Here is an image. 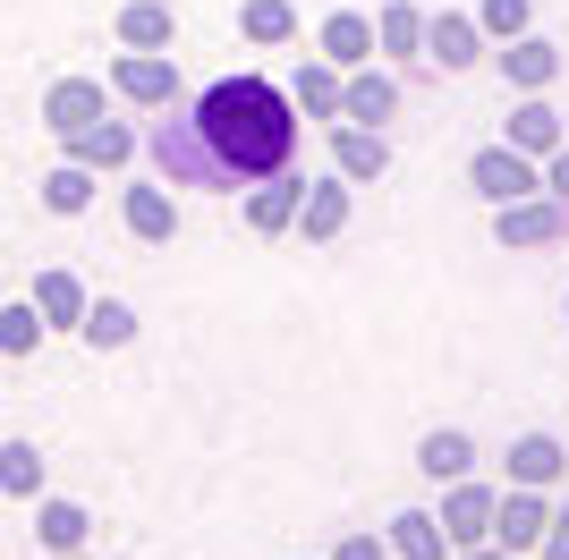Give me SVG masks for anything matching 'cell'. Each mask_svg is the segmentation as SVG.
I'll return each instance as SVG.
<instances>
[{
  "mask_svg": "<svg viewBox=\"0 0 569 560\" xmlns=\"http://www.w3.org/2000/svg\"><path fill=\"white\" fill-rule=\"evenodd\" d=\"M188 111H196V137H204V153L221 162L230 187L281 179L298 162V102L272 77H221V86L196 93Z\"/></svg>",
  "mask_w": 569,
  "mask_h": 560,
  "instance_id": "obj_1",
  "label": "cell"
},
{
  "mask_svg": "<svg viewBox=\"0 0 569 560\" xmlns=\"http://www.w3.org/2000/svg\"><path fill=\"white\" fill-rule=\"evenodd\" d=\"M144 162H153V179H162V187H230V179H221V162L204 153V137H196V111H179V102L144 128Z\"/></svg>",
  "mask_w": 569,
  "mask_h": 560,
  "instance_id": "obj_2",
  "label": "cell"
},
{
  "mask_svg": "<svg viewBox=\"0 0 569 560\" xmlns=\"http://www.w3.org/2000/svg\"><path fill=\"white\" fill-rule=\"evenodd\" d=\"M552 501L561 492H536V484H501V510H493V543L510 560H536L545 552V527H552Z\"/></svg>",
  "mask_w": 569,
  "mask_h": 560,
  "instance_id": "obj_3",
  "label": "cell"
},
{
  "mask_svg": "<svg viewBox=\"0 0 569 560\" xmlns=\"http://www.w3.org/2000/svg\"><path fill=\"white\" fill-rule=\"evenodd\" d=\"M493 238L510 256L527 247H569V204L561 196H519V204H493Z\"/></svg>",
  "mask_w": 569,
  "mask_h": 560,
  "instance_id": "obj_4",
  "label": "cell"
},
{
  "mask_svg": "<svg viewBox=\"0 0 569 560\" xmlns=\"http://www.w3.org/2000/svg\"><path fill=\"white\" fill-rule=\"evenodd\" d=\"M468 187L485 204H519V196H545V162H527L519 144H485L468 153Z\"/></svg>",
  "mask_w": 569,
  "mask_h": 560,
  "instance_id": "obj_5",
  "label": "cell"
},
{
  "mask_svg": "<svg viewBox=\"0 0 569 560\" xmlns=\"http://www.w3.org/2000/svg\"><path fill=\"white\" fill-rule=\"evenodd\" d=\"M111 93L137 102V111H170V102H179V60H170V51H119Z\"/></svg>",
  "mask_w": 569,
  "mask_h": 560,
  "instance_id": "obj_6",
  "label": "cell"
},
{
  "mask_svg": "<svg viewBox=\"0 0 569 560\" xmlns=\"http://www.w3.org/2000/svg\"><path fill=\"white\" fill-rule=\"evenodd\" d=\"M493 510H501V484H476V476H459V484H442V536H451V552H468V543H493Z\"/></svg>",
  "mask_w": 569,
  "mask_h": 560,
  "instance_id": "obj_7",
  "label": "cell"
},
{
  "mask_svg": "<svg viewBox=\"0 0 569 560\" xmlns=\"http://www.w3.org/2000/svg\"><path fill=\"white\" fill-rule=\"evenodd\" d=\"M485 51H493V43H485L476 9H433V18H426V60H433L442 77H468Z\"/></svg>",
  "mask_w": 569,
  "mask_h": 560,
  "instance_id": "obj_8",
  "label": "cell"
},
{
  "mask_svg": "<svg viewBox=\"0 0 569 560\" xmlns=\"http://www.w3.org/2000/svg\"><path fill=\"white\" fill-rule=\"evenodd\" d=\"M94 119H111V102H102V77H60V86L43 93V128H51L60 144L86 137Z\"/></svg>",
  "mask_w": 569,
  "mask_h": 560,
  "instance_id": "obj_9",
  "label": "cell"
},
{
  "mask_svg": "<svg viewBox=\"0 0 569 560\" xmlns=\"http://www.w3.org/2000/svg\"><path fill=\"white\" fill-rule=\"evenodd\" d=\"M332 170H340L349 187L391 179V137H382V128H357V119H340V128H332Z\"/></svg>",
  "mask_w": 569,
  "mask_h": 560,
  "instance_id": "obj_10",
  "label": "cell"
},
{
  "mask_svg": "<svg viewBox=\"0 0 569 560\" xmlns=\"http://www.w3.org/2000/svg\"><path fill=\"white\" fill-rule=\"evenodd\" d=\"M298 204H307V179H298V170L256 179V187H247V230H256V238H289V230H298Z\"/></svg>",
  "mask_w": 569,
  "mask_h": 560,
  "instance_id": "obj_11",
  "label": "cell"
},
{
  "mask_svg": "<svg viewBox=\"0 0 569 560\" xmlns=\"http://www.w3.org/2000/svg\"><path fill=\"white\" fill-rule=\"evenodd\" d=\"M289 102H298V119H323V128H340V102H349V69H332L323 51H315V60H298V77H289Z\"/></svg>",
  "mask_w": 569,
  "mask_h": 560,
  "instance_id": "obj_12",
  "label": "cell"
},
{
  "mask_svg": "<svg viewBox=\"0 0 569 560\" xmlns=\"http://www.w3.org/2000/svg\"><path fill=\"white\" fill-rule=\"evenodd\" d=\"M349 212H357V187L332 170V179L307 187V204H298V238H307V247H332V238L349 230Z\"/></svg>",
  "mask_w": 569,
  "mask_h": 560,
  "instance_id": "obj_13",
  "label": "cell"
},
{
  "mask_svg": "<svg viewBox=\"0 0 569 560\" xmlns=\"http://www.w3.org/2000/svg\"><path fill=\"white\" fill-rule=\"evenodd\" d=\"M501 144H519L527 162H545V153H561V144H569V128H561V111H552L545 93H519V102H510V128H501Z\"/></svg>",
  "mask_w": 569,
  "mask_h": 560,
  "instance_id": "obj_14",
  "label": "cell"
},
{
  "mask_svg": "<svg viewBox=\"0 0 569 560\" xmlns=\"http://www.w3.org/2000/svg\"><path fill=\"white\" fill-rule=\"evenodd\" d=\"M119 221H128V238H137V247H170V238H179V204H170L162 179L128 187V196H119Z\"/></svg>",
  "mask_w": 569,
  "mask_h": 560,
  "instance_id": "obj_15",
  "label": "cell"
},
{
  "mask_svg": "<svg viewBox=\"0 0 569 560\" xmlns=\"http://www.w3.org/2000/svg\"><path fill=\"white\" fill-rule=\"evenodd\" d=\"M315 51H323L332 69H366V60H382L375 18H366V9H332V18L315 26Z\"/></svg>",
  "mask_w": 569,
  "mask_h": 560,
  "instance_id": "obj_16",
  "label": "cell"
},
{
  "mask_svg": "<svg viewBox=\"0 0 569 560\" xmlns=\"http://www.w3.org/2000/svg\"><path fill=\"white\" fill-rule=\"evenodd\" d=\"M426 18L417 0H382L375 9V43H382V69H408V60H426Z\"/></svg>",
  "mask_w": 569,
  "mask_h": 560,
  "instance_id": "obj_17",
  "label": "cell"
},
{
  "mask_svg": "<svg viewBox=\"0 0 569 560\" xmlns=\"http://www.w3.org/2000/svg\"><path fill=\"white\" fill-rule=\"evenodd\" d=\"M340 119H357V128H382V119H400V77L382 69V60L349 69V102H340Z\"/></svg>",
  "mask_w": 569,
  "mask_h": 560,
  "instance_id": "obj_18",
  "label": "cell"
},
{
  "mask_svg": "<svg viewBox=\"0 0 569 560\" xmlns=\"http://www.w3.org/2000/svg\"><path fill=\"white\" fill-rule=\"evenodd\" d=\"M501 77H510V93H552V77H561V43H545V34H519V43L493 51Z\"/></svg>",
  "mask_w": 569,
  "mask_h": 560,
  "instance_id": "obj_19",
  "label": "cell"
},
{
  "mask_svg": "<svg viewBox=\"0 0 569 560\" xmlns=\"http://www.w3.org/2000/svg\"><path fill=\"white\" fill-rule=\"evenodd\" d=\"M137 153H144V137L128 119H94L86 137H69V162H86V170H128Z\"/></svg>",
  "mask_w": 569,
  "mask_h": 560,
  "instance_id": "obj_20",
  "label": "cell"
},
{
  "mask_svg": "<svg viewBox=\"0 0 569 560\" xmlns=\"http://www.w3.org/2000/svg\"><path fill=\"white\" fill-rule=\"evenodd\" d=\"M510 484L561 492V484H569V450L552 442V433H519V442H510Z\"/></svg>",
  "mask_w": 569,
  "mask_h": 560,
  "instance_id": "obj_21",
  "label": "cell"
},
{
  "mask_svg": "<svg viewBox=\"0 0 569 560\" xmlns=\"http://www.w3.org/2000/svg\"><path fill=\"white\" fill-rule=\"evenodd\" d=\"M417 467H426L433 484H459V476H476V442L459 424H433L426 442H417Z\"/></svg>",
  "mask_w": 569,
  "mask_h": 560,
  "instance_id": "obj_22",
  "label": "cell"
},
{
  "mask_svg": "<svg viewBox=\"0 0 569 560\" xmlns=\"http://www.w3.org/2000/svg\"><path fill=\"white\" fill-rule=\"evenodd\" d=\"M170 34H179V9H170V0H128V9H119V43L128 51H170Z\"/></svg>",
  "mask_w": 569,
  "mask_h": 560,
  "instance_id": "obj_23",
  "label": "cell"
},
{
  "mask_svg": "<svg viewBox=\"0 0 569 560\" xmlns=\"http://www.w3.org/2000/svg\"><path fill=\"white\" fill-rule=\"evenodd\" d=\"M391 560H451V536L433 510H400L391 518Z\"/></svg>",
  "mask_w": 569,
  "mask_h": 560,
  "instance_id": "obj_24",
  "label": "cell"
},
{
  "mask_svg": "<svg viewBox=\"0 0 569 560\" xmlns=\"http://www.w3.org/2000/svg\"><path fill=\"white\" fill-rule=\"evenodd\" d=\"M34 536H43V552H86V536H94V518H86V501H43L34 510Z\"/></svg>",
  "mask_w": 569,
  "mask_h": 560,
  "instance_id": "obj_25",
  "label": "cell"
},
{
  "mask_svg": "<svg viewBox=\"0 0 569 560\" xmlns=\"http://www.w3.org/2000/svg\"><path fill=\"white\" fill-rule=\"evenodd\" d=\"M34 306H43L51 331H77L94 298H86V280H77V272H43V280H34Z\"/></svg>",
  "mask_w": 569,
  "mask_h": 560,
  "instance_id": "obj_26",
  "label": "cell"
},
{
  "mask_svg": "<svg viewBox=\"0 0 569 560\" xmlns=\"http://www.w3.org/2000/svg\"><path fill=\"white\" fill-rule=\"evenodd\" d=\"M238 34H247V43H298V9H289V0H238Z\"/></svg>",
  "mask_w": 569,
  "mask_h": 560,
  "instance_id": "obj_27",
  "label": "cell"
},
{
  "mask_svg": "<svg viewBox=\"0 0 569 560\" xmlns=\"http://www.w3.org/2000/svg\"><path fill=\"white\" fill-rule=\"evenodd\" d=\"M77 340H86V349H128V340H137V306L94 298V306H86V323H77Z\"/></svg>",
  "mask_w": 569,
  "mask_h": 560,
  "instance_id": "obj_28",
  "label": "cell"
},
{
  "mask_svg": "<svg viewBox=\"0 0 569 560\" xmlns=\"http://www.w3.org/2000/svg\"><path fill=\"white\" fill-rule=\"evenodd\" d=\"M94 179H102V170H86V162L43 170V204L60 212V221H69V212H86V204H94Z\"/></svg>",
  "mask_w": 569,
  "mask_h": 560,
  "instance_id": "obj_29",
  "label": "cell"
},
{
  "mask_svg": "<svg viewBox=\"0 0 569 560\" xmlns=\"http://www.w3.org/2000/svg\"><path fill=\"white\" fill-rule=\"evenodd\" d=\"M476 26H485V43H519V34H536V0H476Z\"/></svg>",
  "mask_w": 569,
  "mask_h": 560,
  "instance_id": "obj_30",
  "label": "cell"
},
{
  "mask_svg": "<svg viewBox=\"0 0 569 560\" xmlns=\"http://www.w3.org/2000/svg\"><path fill=\"white\" fill-rule=\"evenodd\" d=\"M0 492H9V501H34V492H43V450L34 442H0Z\"/></svg>",
  "mask_w": 569,
  "mask_h": 560,
  "instance_id": "obj_31",
  "label": "cell"
},
{
  "mask_svg": "<svg viewBox=\"0 0 569 560\" xmlns=\"http://www.w3.org/2000/svg\"><path fill=\"white\" fill-rule=\"evenodd\" d=\"M43 306H34V298H26V306H0V357H34V349H43Z\"/></svg>",
  "mask_w": 569,
  "mask_h": 560,
  "instance_id": "obj_32",
  "label": "cell"
},
{
  "mask_svg": "<svg viewBox=\"0 0 569 560\" xmlns=\"http://www.w3.org/2000/svg\"><path fill=\"white\" fill-rule=\"evenodd\" d=\"M332 560H391V536H340Z\"/></svg>",
  "mask_w": 569,
  "mask_h": 560,
  "instance_id": "obj_33",
  "label": "cell"
},
{
  "mask_svg": "<svg viewBox=\"0 0 569 560\" xmlns=\"http://www.w3.org/2000/svg\"><path fill=\"white\" fill-rule=\"evenodd\" d=\"M536 560H569V492L552 501V527H545V552Z\"/></svg>",
  "mask_w": 569,
  "mask_h": 560,
  "instance_id": "obj_34",
  "label": "cell"
},
{
  "mask_svg": "<svg viewBox=\"0 0 569 560\" xmlns=\"http://www.w3.org/2000/svg\"><path fill=\"white\" fill-rule=\"evenodd\" d=\"M545 196H561V204H569V144H561V153H545Z\"/></svg>",
  "mask_w": 569,
  "mask_h": 560,
  "instance_id": "obj_35",
  "label": "cell"
},
{
  "mask_svg": "<svg viewBox=\"0 0 569 560\" xmlns=\"http://www.w3.org/2000/svg\"><path fill=\"white\" fill-rule=\"evenodd\" d=\"M451 560H510L501 543H468V552H451Z\"/></svg>",
  "mask_w": 569,
  "mask_h": 560,
  "instance_id": "obj_36",
  "label": "cell"
}]
</instances>
